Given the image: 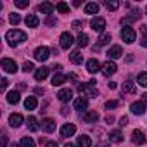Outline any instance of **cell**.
Listing matches in <instances>:
<instances>
[{"label":"cell","mask_w":147,"mask_h":147,"mask_svg":"<svg viewBox=\"0 0 147 147\" xmlns=\"http://www.w3.org/2000/svg\"><path fill=\"white\" fill-rule=\"evenodd\" d=\"M9 21L16 26V24H19V23H21V16H19V14H16V12H12V14L9 16Z\"/></svg>","instance_id":"obj_38"},{"label":"cell","mask_w":147,"mask_h":147,"mask_svg":"<svg viewBox=\"0 0 147 147\" xmlns=\"http://www.w3.org/2000/svg\"><path fill=\"white\" fill-rule=\"evenodd\" d=\"M7 85H9V82H7V78H4V80H2V90H5Z\"/></svg>","instance_id":"obj_45"},{"label":"cell","mask_w":147,"mask_h":147,"mask_svg":"<svg viewBox=\"0 0 147 147\" xmlns=\"http://www.w3.org/2000/svg\"><path fill=\"white\" fill-rule=\"evenodd\" d=\"M109 140L114 142V144H119V142L123 140V133H121V130H111V133H109Z\"/></svg>","instance_id":"obj_27"},{"label":"cell","mask_w":147,"mask_h":147,"mask_svg":"<svg viewBox=\"0 0 147 147\" xmlns=\"http://www.w3.org/2000/svg\"><path fill=\"white\" fill-rule=\"evenodd\" d=\"M35 69V66H33V62H30V61H26L24 64H23V71L24 73H30V71H33Z\"/></svg>","instance_id":"obj_40"},{"label":"cell","mask_w":147,"mask_h":147,"mask_svg":"<svg viewBox=\"0 0 147 147\" xmlns=\"http://www.w3.org/2000/svg\"><path fill=\"white\" fill-rule=\"evenodd\" d=\"M142 102H144V104H147V94H144V95H142Z\"/></svg>","instance_id":"obj_53"},{"label":"cell","mask_w":147,"mask_h":147,"mask_svg":"<svg viewBox=\"0 0 147 147\" xmlns=\"http://www.w3.org/2000/svg\"><path fill=\"white\" fill-rule=\"evenodd\" d=\"M7 142H9V140H7V135H4V137H2V147H5Z\"/></svg>","instance_id":"obj_49"},{"label":"cell","mask_w":147,"mask_h":147,"mask_svg":"<svg viewBox=\"0 0 147 147\" xmlns=\"http://www.w3.org/2000/svg\"><path fill=\"white\" fill-rule=\"evenodd\" d=\"M128 125V118L126 116H123V118H119V126L123 128V126H126Z\"/></svg>","instance_id":"obj_43"},{"label":"cell","mask_w":147,"mask_h":147,"mask_svg":"<svg viewBox=\"0 0 147 147\" xmlns=\"http://www.w3.org/2000/svg\"><path fill=\"white\" fill-rule=\"evenodd\" d=\"M62 83H66V76L61 75V73L54 75V78H52V85H54V87H61Z\"/></svg>","instance_id":"obj_30"},{"label":"cell","mask_w":147,"mask_h":147,"mask_svg":"<svg viewBox=\"0 0 147 147\" xmlns=\"http://www.w3.org/2000/svg\"><path fill=\"white\" fill-rule=\"evenodd\" d=\"M100 71H102V75H104V76H111V75H114V73L118 71V66H116L113 61H107V62L102 64Z\"/></svg>","instance_id":"obj_9"},{"label":"cell","mask_w":147,"mask_h":147,"mask_svg":"<svg viewBox=\"0 0 147 147\" xmlns=\"http://www.w3.org/2000/svg\"><path fill=\"white\" fill-rule=\"evenodd\" d=\"M99 11H100V5L97 2H88L85 5V14H99Z\"/></svg>","instance_id":"obj_23"},{"label":"cell","mask_w":147,"mask_h":147,"mask_svg":"<svg viewBox=\"0 0 147 147\" xmlns=\"http://www.w3.org/2000/svg\"><path fill=\"white\" fill-rule=\"evenodd\" d=\"M55 9H57L59 12H62V14H66V12H69V5H67L66 2H59V4L55 5Z\"/></svg>","instance_id":"obj_37"},{"label":"cell","mask_w":147,"mask_h":147,"mask_svg":"<svg viewBox=\"0 0 147 147\" xmlns=\"http://www.w3.org/2000/svg\"><path fill=\"white\" fill-rule=\"evenodd\" d=\"M82 28H83V23H82V21H73V30L82 31Z\"/></svg>","instance_id":"obj_41"},{"label":"cell","mask_w":147,"mask_h":147,"mask_svg":"<svg viewBox=\"0 0 147 147\" xmlns=\"http://www.w3.org/2000/svg\"><path fill=\"white\" fill-rule=\"evenodd\" d=\"M90 28L94 30V31H97V33H104V28H106V19L104 18H92V21H90Z\"/></svg>","instance_id":"obj_5"},{"label":"cell","mask_w":147,"mask_h":147,"mask_svg":"<svg viewBox=\"0 0 147 147\" xmlns=\"http://www.w3.org/2000/svg\"><path fill=\"white\" fill-rule=\"evenodd\" d=\"M75 131H76V125H73V123H66V125H62L61 126V135L62 137H71V135H75Z\"/></svg>","instance_id":"obj_11"},{"label":"cell","mask_w":147,"mask_h":147,"mask_svg":"<svg viewBox=\"0 0 147 147\" xmlns=\"http://www.w3.org/2000/svg\"><path fill=\"white\" fill-rule=\"evenodd\" d=\"M92 145V138L88 135H80L78 137V147H90Z\"/></svg>","instance_id":"obj_29"},{"label":"cell","mask_w":147,"mask_h":147,"mask_svg":"<svg viewBox=\"0 0 147 147\" xmlns=\"http://www.w3.org/2000/svg\"><path fill=\"white\" fill-rule=\"evenodd\" d=\"M38 9H40V12H42V14H47V16H50V14L54 12L55 5H54V4H50V2H42V4L38 5Z\"/></svg>","instance_id":"obj_19"},{"label":"cell","mask_w":147,"mask_h":147,"mask_svg":"<svg viewBox=\"0 0 147 147\" xmlns=\"http://www.w3.org/2000/svg\"><path fill=\"white\" fill-rule=\"evenodd\" d=\"M97 119H99V113L97 111H88V113L83 114V121L85 123H97Z\"/></svg>","instance_id":"obj_25"},{"label":"cell","mask_w":147,"mask_h":147,"mask_svg":"<svg viewBox=\"0 0 147 147\" xmlns=\"http://www.w3.org/2000/svg\"><path fill=\"white\" fill-rule=\"evenodd\" d=\"M69 61H71L73 64H82V62H83V55H82V52H80V50L71 52V54H69Z\"/></svg>","instance_id":"obj_26"},{"label":"cell","mask_w":147,"mask_h":147,"mask_svg":"<svg viewBox=\"0 0 147 147\" xmlns=\"http://www.w3.org/2000/svg\"><path fill=\"white\" fill-rule=\"evenodd\" d=\"M106 121H107V123H113V121H114V118H113V116H107V118H106Z\"/></svg>","instance_id":"obj_52"},{"label":"cell","mask_w":147,"mask_h":147,"mask_svg":"<svg viewBox=\"0 0 147 147\" xmlns=\"http://www.w3.org/2000/svg\"><path fill=\"white\" fill-rule=\"evenodd\" d=\"M19 100H21V95H19L18 90H12V92L7 94V102H9V104H18Z\"/></svg>","instance_id":"obj_28"},{"label":"cell","mask_w":147,"mask_h":147,"mask_svg":"<svg viewBox=\"0 0 147 147\" xmlns=\"http://www.w3.org/2000/svg\"><path fill=\"white\" fill-rule=\"evenodd\" d=\"M64 147H78V145H75V144H69V142H67V144H66Z\"/></svg>","instance_id":"obj_54"},{"label":"cell","mask_w":147,"mask_h":147,"mask_svg":"<svg viewBox=\"0 0 147 147\" xmlns=\"http://www.w3.org/2000/svg\"><path fill=\"white\" fill-rule=\"evenodd\" d=\"M45 147H59V145H57L55 142H52V140H50V142H47V144H45Z\"/></svg>","instance_id":"obj_46"},{"label":"cell","mask_w":147,"mask_h":147,"mask_svg":"<svg viewBox=\"0 0 147 147\" xmlns=\"http://www.w3.org/2000/svg\"><path fill=\"white\" fill-rule=\"evenodd\" d=\"M131 142L137 144V145H144L147 142V137H145V133L142 130H133L131 131Z\"/></svg>","instance_id":"obj_10"},{"label":"cell","mask_w":147,"mask_h":147,"mask_svg":"<svg viewBox=\"0 0 147 147\" xmlns=\"http://www.w3.org/2000/svg\"><path fill=\"white\" fill-rule=\"evenodd\" d=\"M142 33H144V36H147V24L142 26Z\"/></svg>","instance_id":"obj_51"},{"label":"cell","mask_w":147,"mask_h":147,"mask_svg":"<svg viewBox=\"0 0 147 147\" xmlns=\"http://www.w3.org/2000/svg\"><path fill=\"white\" fill-rule=\"evenodd\" d=\"M11 147H23V145H18V144H12Z\"/></svg>","instance_id":"obj_55"},{"label":"cell","mask_w":147,"mask_h":147,"mask_svg":"<svg viewBox=\"0 0 147 147\" xmlns=\"http://www.w3.org/2000/svg\"><path fill=\"white\" fill-rule=\"evenodd\" d=\"M135 92H137V87H135L133 82L128 80V82L123 83V87H121V94H123V95H126V94H135Z\"/></svg>","instance_id":"obj_20"},{"label":"cell","mask_w":147,"mask_h":147,"mask_svg":"<svg viewBox=\"0 0 147 147\" xmlns=\"http://www.w3.org/2000/svg\"><path fill=\"white\" fill-rule=\"evenodd\" d=\"M95 80H90L88 83H80L78 85V92H80V95L82 97H90V99H94V97H97V94H99V90H97V87H95Z\"/></svg>","instance_id":"obj_2"},{"label":"cell","mask_w":147,"mask_h":147,"mask_svg":"<svg viewBox=\"0 0 147 147\" xmlns=\"http://www.w3.org/2000/svg\"><path fill=\"white\" fill-rule=\"evenodd\" d=\"M21 145H23V147H35L36 144H35V140H33L31 137H23V138H21Z\"/></svg>","instance_id":"obj_36"},{"label":"cell","mask_w":147,"mask_h":147,"mask_svg":"<svg viewBox=\"0 0 147 147\" xmlns=\"http://www.w3.org/2000/svg\"><path fill=\"white\" fill-rule=\"evenodd\" d=\"M76 43H78V47H80V49L87 47V45H88V35L80 33V35H78V38H76Z\"/></svg>","instance_id":"obj_32"},{"label":"cell","mask_w":147,"mask_h":147,"mask_svg":"<svg viewBox=\"0 0 147 147\" xmlns=\"http://www.w3.org/2000/svg\"><path fill=\"white\" fill-rule=\"evenodd\" d=\"M73 107H75L76 111H85L88 107V100L85 97H76L75 100H73Z\"/></svg>","instance_id":"obj_13"},{"label":"cell","mask_w":147,"mask_h":147,"mask_svg":"<svg viewBox=\"0 0 147 147\" xmlns=\"http://www.w3.org/2000/svg\"><path fill=\"white\" fill-rule=\"evenodd\" d=\"M49 73H50V69H49V67H45V66L38 67V69L35 71V80H36V82H43V80L49 76Z\"/></svg>","instance_id":"obj_15"},{"label":"cell","mask_w":147,"mask_h":147,"mask_svg":"<svg viewBox=\"0 0 147 147\" xmlns=\"http://www.w3.org/2000/svg\"><path fill=\"white\" fill-rule=\"evenodd\" d=\"M47 24H49V26L55 24V19H54V18H49V19H47Z\"/></svg>","instance_id":"obj_48"},{"label":"cell","mask_w":147,"mask_h":147,"mask_svg":"<svg viewBox=\"0 0 147 147\" xmlns=\"http://www.w3.org/2000/svg\"><path fill=\"white\" fill-rule=\"evenodd\" d=\"M50 57V50H49V47H38V49H35V59L36 61H40V62H45L47 59Z\"/></svg>","instance_id":"obj_7"},{"label":"cell","mask_w":147,"mask_h":147,"mask_svg":"<svg viewBox=\"0 0 147 147\" xmlns=\"http://www.w3.org/2000/svg\"><path fill=\"white\" fill-rule=\"evenodd\" d=\"M28 0H14V5L16 7H19V9H24V7H28Z\"/></svg>","instance_id":"obj_39"},{"label":"cell","mask_w":147,"mask_h":147,"mask_svg":"<svg viewBox=\"0 0 147 147\" xmlns=\"http://www.w3.org/2000/svg\"><path fill=\"white\" fill-rule=\"evenodd\" d=\"M71 97H73V92H71L69 88H62V90L57 94V99H59L61 102H69Z\"/></svg>","instance_id":"obj_22"},{"label":"cell","mask_w":147,"mask_h":147,"mask_svg":"<svg viewBox=\"0 0 147 147\" xmlns=\"http://www.w3.org/2000/svg\"><path fill=\"white\" fill-rule=\"evenodd\" d=\"M104 5H106L109 11H116V9L119 7V2H118V0H106Z\"/></svg>","instance_id":"obj_35"},{"label":"cell","mask_w":147,"mask_h":147,"mask_svg":"<svg viewBox=\"0 0 147 147\" xmlns=\"http://www.w3.org/2000/svg\"><path fill=\"white\" fill-rule=\"evenodd\" d=\"M107 87H109V88H111V90H114V88H116V87H118V85H116V83H114V82H111V83H107Z\"/></svg>","instance_id":"obj_50"},{"label":"cell","mask_w":147,"mask_h":147,"mask_svg":"<svg viewBox=\"0 0 147 147\" xmlns=\"http://www.w3.org/2000/svg\"><path fill=\"white\" fill-rule=\"evenodd\" d=\"M42 130L47 131V133H52V131L55 130V121L50 119V118H45V119L42 121Z\"/></svg>","instance_id":"obj_18"},{"label":"cell","mask_w":147,"mask_h":147,"mask_svg":"<svg viewBox=\"0 0 147 147\" xmlns=\"http://www.w3.org/2000/svg\"><path fill=\"white\" fill-rule=\"evenodd\" d=\"M100 62L97 61V59H90V61H87V71L88 73H92V75H95L97 71H100Z\"/></svg>","instance_id":"obj_16"},{"label":"cell","mask_w":147,"mask_h":147,"mask_svg":"<svg viewBox=\"0 0 147 147\" xmlns=\"http://www.w3.org/2000/svg\"><path fill=\"white\" fill-rule=\"evenodd\" d=\"M28 128H30L31 131H36V130H38V121H36L35 116H30V118H28Z\"/></svg>","instance_id":"obj_33"},{"label":"cell","mask_w":147,"mask_h":147,"mask_svg":"<svg viewBox=\"0 0 147 147\" xmlns=\"http://www.w3.org/2000/svg\"><path fill=\"white\" fill-rule=\"evenodd\" d=\"M111 38H113V36H111V33H102V35H100V38H99V43H97V47L100 49V47L107 45V43L111 42Z\"/></svg>","instance_id":"obj_31"},{"label":"cell","mask_w":147,"mask_h":147,"mask_svg":"<svg viewBox=\"0 0 147 147\" xmlns=\"http://www.w3.org/2000/svg\"><path fill=\"white\" fill-rule=\"evenodd\" d=\"M23 121H24V118H23L21 114H18V113L9 116V125H11L12 128H19V126L23 125Z\"/></svg>","instance_id":"obj_17"},{"label":"cell","mask_w":147,"mask_h":147,"mask_svg":"<svg viewBox=\"0 0 147 147\" xmlns=\"http://www.w3.org/2000/svg\"><path fill=\"white\" fill-rule=\"evenodd\" d=\"M123 55V49L119 47V45H113L109 50H107V57H109V61L111 59H119Z\"/></svg>","instance_id":"obj_14"},{"label":"cell","mask_w":147,"mask_h":147,"mask_svg":"<svg viewBox=\"0 0 147 147\" xmlns=\"http://www.w3.org/2000/svg\"><path fill=\"white\" fill-rule=\"evenodd\" d=\"M36 106H38V100H36V97H26V100H24V107H26V111H35L36 109Z\"/></svg>","instance_id":"obj_24"},{"label":"cell","mask_w":147,"mask_h":147,"mask_svg":"<svg viewBox=\"0 0 147 147\" xmlns=\"http://www.w3.org/2000/svg\"><path fill=\"white\" fill-rule=\"evenodd\" d=\"M61 69H62V66H61V64H55V66H54V71H55V75H57V73H59Z\"/></svg>","instance_id":"obj_47"},{"label":"cell","mask_w":147,"mask_h":147,"mask_svg":"<svg viewBox=\"0 0 147 147\" xmlns=\"http://www.w3.org/2000/svg\"><path fill=\"white\" fill-rule=\"evenodd\" d=\"M121 40L125 42V43H133L135 40H137V33H135V30L133 28H130V26H125L123 30H121Z\"/></svg>","instance_id":"obj_3"},{"label":"cell","mask_w":147,"mask_h":147,"mask_svg":"<svg viewBox=\"0 0 147 147\" xmlns=\"http://www.w3.org/2000/svg\"><path fill=\"white\" fill-rule=\"evenodd\" d=\"M2 69L5 73H9V75H14V73H18V64L12 61V59H2Z\"/></svg>","instance_id":"obj_8"},{"label":"cell","mask_w":147,"mask_h":147,"mask_svg":"<svg viewBox=\"0 0 147 147\" xmlns=\"http://www.w3.org/2000/svg\"><path fill=\"white\" fill-rule=\"evenodd\" d=\"M116 106H118L116 100H107V102H106V109H114Z\"/></svg>","instance_id":"obj_42"},{"label":"cell","mask_w":147,"mask_h":147,"mask_svg":"<svg viewBox=\"0 0 147 147\" xmlns=\"http://www.w3.org/2000/svg\"><path fill=\"white\" fill-rule=\"evenodd\" d=\"M24 23H26L28 28H36V26L40 24V19H38V16H35V14H28L26 19H24Z\"/></svg>","instance_id":"obj_21"},{"label":"cell","mask_w":147,"mask_h":147,"mask_svg":"<svg viewBox=\"0 0 147 147\" xmlns=\"http://www.w3.org/2000/svg\"><path fill=\"white\" fill-rule=\"evenodd\" d=\"M73 43H75V38H73V35H71L69 31H64V33L61 35V38H59V45H61V49L69 50V49L73 47Z\"/></svg>","instance_id":"obj_4"},{"label":"cell","mask_w":147,"mask_h":147,"mask_svg":"<svg viewBox=\"0 0 147 147\" xmlns=\"http://www.w3.org/2000/svg\"><path fill=\"white\" fill-rule=\"evenodd\" d=\"M140 16H142V12H140V9H133L128 16H125L123 19H121V23L125 24V26H128V24H131V23H135V21H138L140 19Z\"/></svg>","instance_id":"obj_6"},{"label":"cell","mask_w":147,"mask_h":147,"mask_svg":"<svg viewBox=\"0 0 147 147\" xmlns=\"http://www.w3.org/2000/svg\"><path fill=\"white\" fill-rule=\"evenodd\" d=\"M130 111H131L133 114H137V116H142V114L145 113V104H144L142 100H137V102H133V104L130 106Z\"/></svg>","instance_id":"obj_12"},{"label":"cell","mask_w":147,"mask_h":147,"mask_svg":"<svg viewBox=\"0 0 147 147\" xmlns=\"http://www.w3.org/2000/svg\"><path fill=\"white\" fill-rule=\"evenodd\" d=\"M140 45H142L144 49H147V36H144V38L140 40Z\"/></svg>","instance_id":"obj_44"},{"label":"cell","mask_w":147,"mask_h":147,"mask_svg":"<svg viewBox=\"0 0 147 147\" xmlns=\"http://www.w3.org/2000/svg\"><path fill=\"white\" fill-rule=\"evenodd\" d=\"M26 38H28V35H26L24 31H21V30H9V31L5 33V40L9 42L11 47H16V45H19V43L26 42Z\"/></svg>","instance_id":"obj_1"},{"label":"cell","mask_w":147,"mask_h":147,"mask_svg":"<svg viewBox=\"0 0 147 147\" xmlns=\"http://www.w3.org/2000/svg\"><path fill=\"white\" fill-rule=\"evenodd\" d=\"M145 14H147V5H145Z\"/></svg>","instance_id":"obj_56"},{"label":"cell","mask_w":147,"mask_h":147,"mask_svg":"<svg viewBox=\"0 0 147 147\" xmlns=\"http://www.w3.org/2000/svg\"><path fill=\"white\" fill-rule=\"evenodd\" d=\"M137 83H138L140 87H145V88H147V73H138Z\"/></svg>","instance_id":"obj_34"}]
</instances>
